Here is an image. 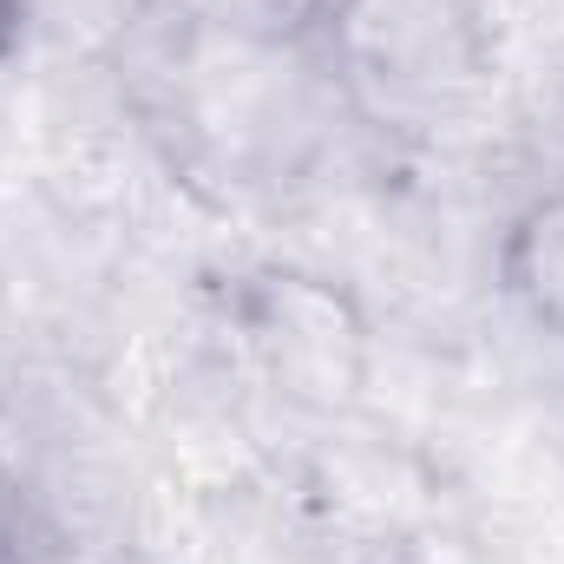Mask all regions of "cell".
Instances as JSON below:
<instances>
[{"mask_svg":"<svg viewBox=\"0 0 564 564\" xmlns=\"http://www.w3.org/2000/svg\"><path fill=\"white\" fill-rule=\"evenodd\" d=\"M315 53L368 132L408 144L459 132L499 73L486 0H322Z\"/></svg>","mask_w":564,"mask_h":564,"instance_id":"obj_1","label":"cell"},{"mask_svg":"<svg viewBox=\"0 0 564 564\" xmlns=\"http://www.w3.org/2000/svg\"><path fill=\"white\" fill-rule=\"evenodd\" d=\"M492 276H499V295L512 302V315L564 348V184L525 197L506 217Z\"/></svg>","mask_w":564,"mask_h":564,"instance_id":"obj_2","label":"cell"},{"mask_svg":"<svg viewBox=\"0 0 564 564\" xmlns=\"http://www.w3.org/2000/svg\"><path fill=\"white\" fill-rule=\"evenodd\" d=\"M26 20H33V0H0V66L26 46Z\"/></svg>","mask_w":564,"mask_h":564,"instance_id":"obj_3","label":"cell"}]
</instances>
